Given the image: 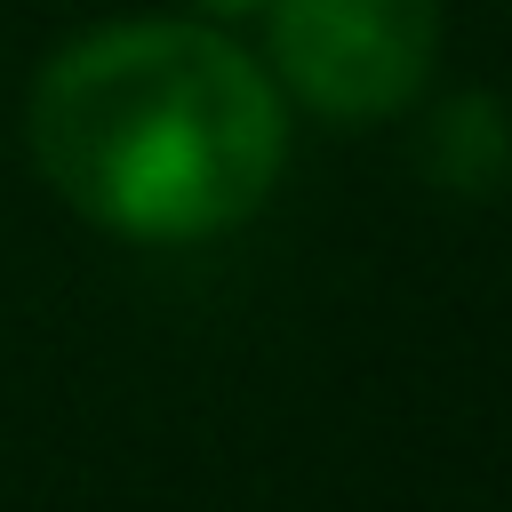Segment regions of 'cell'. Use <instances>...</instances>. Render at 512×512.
<instances>
[{
	"instance_id": "cell-1",
	"label": "cell",
	"mask_w": 512,
	"mask_h": 512,
	"mask_svg": "<svg viewBox=\"0 0 512 512\" xmlns=\"http://www.w3.org/2000/svg\"><path fill=\"white\" fill-rule=\"evenodd\" d=\"M280 152L272 80L200 24H104L32 80L40 176L128 240H208L256 216Z\"/></svg>"
},
{
	"instance_id": "cell-2",
	"label": "cell",
	"mask_w": 512,
	"mask_h": 512,
	"mask_svg": "<svg viewBox=\"0 0 512 512\" xmlns=\"http://www.w3.org/2000/svg\"><path fill=\"white\" fill-rule=\"evenodd\" d=\"M272 56L328 120H384L440 56V0H272Z\"/></svg>"
},
{
	"instance_id": "cell-3",
	"label": "cell",
	"mask_w": 512,
	"mask_h": 512,
	"mask_svg": "<svg viewBox=\"0 0 512 512\" xmlns=\"http://www.w3.org/2000/svg\"><path fill=\"white\" fill-rule=\"evenodd\" d=\"M424 160H432V176H440L448 192H496V184L512 176V128H504V112L472 88V96H456V104L432 120Z\"/></svg>"
},
{
	"instance_id": "cell-4",
	"label": "cell",
	"mask_w": 512,
	"mask_h": 512,
	"mask_svg": "<svg viewBox=\"0 0 512 512\" xmlns=\"http://www.w3.org/2000/svg\"><path fill=\"white\" fill-rule=\"evenodd\" d=\"M208 8H256V0H208Z\"/></svg>"
}]
</instances>
